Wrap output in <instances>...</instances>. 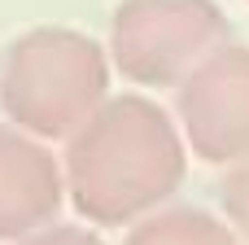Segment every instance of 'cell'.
Instances as JSON below:
<instances>
[{
    "instance_id": "5b68a950",
    "label": "cell",
    "mask_w": 249,
    "mask_h": 245,
    "mask_svg": "<svg viewBox=\"0 0 249 245\" xmlns=\"http://www.w3.org/2000/svg\"><path fill=\"white\" fill-rule=\"evenodd\" d=\"M66 202L61 162L22 127L0 123V241H18L44 224Z\"/></svg>"
},
{
    "instance_id": "277c9868",
    "label": "cell",
    "mask_w": 249,
    "mask_h": 245,
    "mask_svg": "<svg viewBox=\"0 0 249 245\" xmlns=\"http://www.w3.org/2000/svg\"><path fill=\"white\" fill-rule=\"evenodd\" d=\"M184 140L201 162L232 167L249 153V48L219 44L179 83Z\"/></svg>"
},
{
    "instance_id": "7a4b0ae2",
    "label": "cell",
    "mask_w": 249,
    "mask_h": 245,
    "mask_svg": "<svg viewBox=\"0 0 249 245\" xmlns=\"http://www.w3.org/2000/svg\"><path fill=\"white\" fill-rule=\"evenodd\" d=\"M109 92V61L96 39L66 26H35L4 48L0 105L35 140H66Z\"/></svg>"
},
{
    "instance_id": "6da1fadb",
    "label": "cell",
    "mask_w": 249,
    "mask_h": 245,
    "mask_svg": "<svg viewBox=\"0 0 249 245\" xmlns=\"http://www.w3.org/2000/svg\"><path fill=\"white\" fill-rule=\"evenodd\" d=\"M188 171L184 136L144 96H105L66 136V193L101 228H123L158 210Z\"/></svg>"
},
{
    "instance_id": "8992f818",
    "label": "cell",
    "mask_w": 249,
    "mask_h": 245,
    "mask_svg": "<svg viewBox=\"0 0 249 245\" xmlns=\"http://www.w3.org/2000/svg\"><path fill=\"white\" fill-rule=\"evenodd\" d=\"M123 245H245L228 219H214L193 206H171V210H149L136 219Z\"/></svg>"
},
{
    "instance_id": "ba28073f",
    "label": "cell",
    "mask_w": 249,
    "mask_h": 245,
    "mask_svg": "<svg viewBox=\"0 0 249 245\" xmlns=\"http://www.w3.org/2000/svg\"><path fill=\"white\" fill-rule=\"evenodd\" d=\"M13 245H105L96 232H88V228H35V232H26V237H18Z\"/></svg>"
},
{
    "instance_id": "3957f363",
    "label": "cell",
    "mask_w": 249,
    "mask_h": 245,
    "mask_svg": "<svg viewBox=\"0 0 249 245\" xmlns=\"http://www.w3.org/2000/svg\"><path fill=\"white\" fill-rule=\"evenodd\" d=\"M223 39L228 18L214 0H123L109 26L114 66L144 88H179Z\"/></svg>"
},
{
    "instance_id": "52a82bcc",
    "label": "cell",
    "mask_w": 249,
    "mask_h": 245,
    "mask_svg": "<svg viewBox=\"0 0 249 245\" xmlns=\"http://www.w3.org/2000/svg\"><path fill=\"white\" fill-rule=\"evenodd\" d=\"M219 197H223V210H228L232 232L249 245V153H245V158H236V162L228 167Z\"/></svg>"
}]
</instances>
